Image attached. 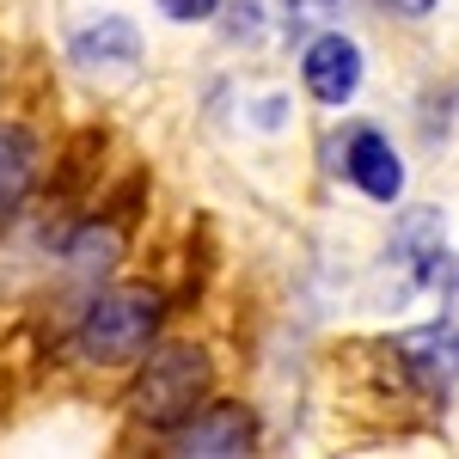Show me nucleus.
<instances>
[{"instance_id": "9", "label": "nucleus", "mask_w": 459, "mask_h": 459, "mask_svg": "<svg viewBox=\"0 0 459 459\" xmlns=\"http://www.w3.org/2000/svg\"><path fill=\"white\" fill-rule=\"evenodd\" d=\"M282 6H288V31H294V25H307V19L337 13V0H282Z\"/></svg>"}, {"instance_id": "5", "label": "nucleus", "mask_w": 459, "mask_h": 459, "mask_svg": "<svg viewBox=\"0 0 459 459\" xmlns=\"http://www.w3.org/2000/svg\"><path fill=\"white\" fill-rule=\"evenodd\" d=\"M178 454H209V459H227V454H246L251 447V411L246 404H209L203 417L178 423Z\"/></svg>"}, {"instance_id": "6", "label": "nucleus", "mask_w": 459, "mask_h": 459, "mask_svg": "<svg viewBox=\"0 0 459 459\" xmlns=\"http://www.w3.org/2000/svg\"><path fill=\"white\" fill-rule=\"evenodd\" d=\"M343 166H350L361 196H374V203H398V196H404V166H398V153H392L386 135L361 129L350 142V153H343Z\"/></svg>"}, {"instance_id": "4", "label": "nucleus", "mask_w": 459, "mask_h": 459, "mask_svg": "<svg viewBox=\"0 0 459 459\" xmlns=\"http://www.w3.org/2000/svg\"><path fill=\"white\" fill-rule=\"evenodd\" d=\"M74 68L92 80H129L142 68V31L129 19H99L74 37Z\"/></svg>"}, {"instance_id": "10", "label": "nucleus", "mask_w": 459, "mask_h": 459, "mask_svg": "<svg viewBox=\"0 0 459 459\" xmlns=\"http://www.w3.org/2000/svg\"><path fill=\"white\" fill-rule=\"evenodd\" d=\"M435 6H441V0H398V13H404V19H429Z\"/></svg>"}, {"instance_id": "8", "label": "nucleus", "mask_w": 459, "mask_h": 459, "mask_svg": "<svg viewBox=\"0 0 459 459\" xmlns=\"http://www.w3.org/2000/svg\"><path fill=\"white\" fill-rule=\"evenodd\" d=\"M214 6H221V0H160V13H166V19H178V25L214 19Z\"/></svg>"}, {"instance_id": "7", "label": "nucleus", "mask_w": 459, "mask_h": 459, "mask_svg": "<svg viewBox=\"0 0 459 459\" xmlns=\"http://www.w3.org/2000/svg\"><path fill=\"white\" fill-rule=\"evenodd\" d=\"M31 178H37V135L19 123H0V221L25 203Z\"/></svg>"}, {"instance_id": "2", "label": "nucleus", "mask_w": 459, "mask_h": 459, "mask_svg": "<svg viewBox=\"0 0 459 459\" xmlns=\"http://www.w3.org/2000/svg\"><path fill=\"white\" fill-rule=\"evenodd\" d=\"M209 355L196 350V343H166V350L147 355L142 380H135V417L147 429H166L172 435L178 423H190L196 417V404H203V392H209Z\"/></svg>"}, {"instance_id": "1", "label": "nucleus", "mask_w": 459, "mask_h": 459, "mask_svg": "<svg viewBox=\"0 0 459 459\" xmlns=\"http://www.w3.org/2000/svg\"><path fill=\"white\" fill-rule=\"evenodd\" d=\"M160 294L153 288H110L99 294L86 318H80V355L86 361H105V368H123V361H135L147 355L153 343V331H160Z\"/></svg>"}, {"instance_id": "3", "label": "nucleus", "mask_w": 459, "mask_h": 459, "mask_svg": "<svg viewBox=\"0 0 459 459\" xmlns=\"http://www.w3.org/2000/svg\"><path fill=\"white\" fill-rule=\"evenodd\" d=\"M300 80L318 105H350L361 92V49H355L343 31H325L307 43V62H300Z\"/></svg>"}]
</instances>
